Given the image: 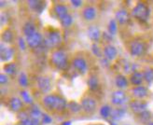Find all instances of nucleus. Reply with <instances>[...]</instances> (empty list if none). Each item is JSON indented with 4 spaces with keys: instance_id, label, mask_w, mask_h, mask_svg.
I'll return each instance as SVG.
<instances>
[{
    "instance_id": "ddd939ff",
    "label": "nucleus",
    "mask_w": 153,
    "mask_h": 125,
    "mask_svg": "<svg viewBox=\"0 0 153 125\" xmlns=\"http://www.w3.org/2000/svg\"><path fill=\"white\" fill-rule=\"evenodd\" d=\"M126 102V93L122 90H117L112 92L111 103L114 106H120Z\"/></svg>"
},
{
    "instance_id": "09e8293b",
    "label": "nucleus",
    "mask_w": 153,
    "mask_h": 125,
    "mask_svg": "<svg viewBox=\"0 0 153 125\" xmlns=\"http://www.w3.org/2000/svg\"><path fill=\"white\" fill-rule=\"evenodd\" d=\"M15 125H24V124H22V123H21V122H20V123H17V124H15Z\"/></svg>"
},
{
    "instance_id": "bb28decb",
    "label": "nucleus",
    "mask_w": 153,
    "mask_h": 125,
    "mask_svg": "<svg viewBox=\"0 0 153 125\" xmlns=\"http://www.w3.org/2000/svg\"><path fill=\"white\" fill-rule=\"evenodd\" d=\"M3 70L6 72L7 75L13 76L17 73V65L14 62H6L3 66Z\"/></svg>"
},
{
    "instance_id": "37998d69",
    "label": "nucleus",
    "mask_w": 153,
    "mask_h": 125,
    "mask_svg": "<svg viewBox=\"0 0 153 125\" xmlns=\"http://www.w3.org/2000/svg\"><path fill=\"white\" fill-rule=\"evenodd\" d=\"M71 3H72V5L74 7H81L82 4H83V2L80 1V0H72Z\"/></svg>"
},
{
    "instance_id": "f03ea898",
    "label": "nucleus",
    "mask_w": 153,
    "mask_h": 125,
    "mask_svg": "<svg viewBox=\"0 0 153 125\" xmlns=\"http://www.w3.org/2000/svg\"><path fill=\"white\" fill-rule=\"evenodd\" d=\"M50 62L51 65L57 70H65L69 64L66 52L61 49L52 51L50 57Z\"/></svg>"
},
{
    "instance_id": "0eeeda50",
    "label": "nucleus",
    "mask_w": 153,
    "mask_h": 125,
    "mask_svg": "<svg viewBox=\"0 0 153 125\" xmlns=\"http://www.w3.org/2000/svg\"><path fill=\"white\" fill-rule=\"evenodd\" d=\"M129 107L134 115H137L148 110V102L145 100L133 99L132 101H130Z\"/></svg>"
},
{
    "instance_id": "2f4dec72",
    "label": "nucleus",
    "mask_w": 153,
    "mask_h": 125,
    "mask_svg": "<svg viewBox=\"0 0 153 125\" xmlns=\"http://www.w3.org/2000/svg\"><path fill=\"white\" fill-rule=\"evenodd\" d=\"M144 80L148 82L149 84L153 82V68H148L145 71H143Z\"/></svg>"
},
{
    "instance_id": "dca6fc26",
    "label": "nucleus",
    "mask_w": 153,
    "mask_h": 125,
    "mask_svg": "<svg viewBox=\"0 0 153 125\" xmlns=\"http://www.w3.org/2000/svg\"><path fill=\"white\" fill-rule=\"evenodd\" d=\"M0 56H1V61L9 62L10 60L12 59L14 56V50L11 47H9L7 45L1 44V49H0Z\"/></svg>"
},
{
    "instance_id": "7c9ffc66",
    "label": "nucleus",
    "mask_w": 153,
    "mask_h": 125,
    "mask_svg": "<svg viewBox=\"0 0 153 125\" xmlns=\"http://www.w3.org/2000/svg\"><path fill=\"white\" fill-rule=\"evenodd\" d=\"M108 33L113 36V35H116L117 34V31H118V23L116 20H110L108 22Z\"/></svg>"
},
{
    "instance_id": "4be33fe9",
    "label": "nucleus",
    "mask_w": 153,
    "mask_h": 125,
    "mask_svg": "<svg viewBox=\"0 0 153 125\" xmlns=\"http://www.w3.org/2000/svg\"><path fill=\"white\" fill-rule=\"evenodd\" d=\"M88 87L90 89V91L91 92H95L99 89V86H100V83H99V79L96 75H91L88 79Z\"/></svg>"
},
{
    "instance_id": "393cba45",
    "label": "nucleus",
    "mask_w": 153,
    "mask_h": 125,
    "mask_svg": "<svg viewBox=\"0 0 153 125\" xmlns=\"http://www.w3.org/2000/svg\"><path fill=\"white\" fill-rule=\"evenodd\" d=\"M115 84H116V86L120 90H121V89H125L128 87L129 81L125 76L120 74V75H117L116 79H115Z\"/></svg>"
},
{
    "instance_id": "f8f14e48",
    "label": "nucleus",
    "mask_w": 153,
    "mask_h": 125,
    "mask_svg": "<svg viewBox=\"0 0 153 125\" xmlns=\"http://www.w3.org/2000/svg\"><path fill=\"white\" fill-rule=\"evenodd\" d=\"M131 92L134 99L144 100L145 98L149 96V90L146 86H143V85L134 86L131 89Z\"/></svg>"
},
{
    "instance_id": "4c0bfd02",
    "label": "nucleus",
    "mask_w": 153,
    "mask_h": 125,
    "mask_svg": "<svg viewBox=\"0 0 153 125\" xmlns=\"http://www.w3.org/2000/svg\"><path fill=\"white\" fill-rule=\"evenodd\" d=\"M52 121V119H51V117L47 115V114H43L42 117H41V122L44 123V124H50L51 123Z\"/></svg>"
},
{
    "instance_id": "aec40b11",
    "label": "nucleus",
    "mask_w": 153,
    "mask_h": 125,
    "mask_svg": "<svg viewBox=\"0 0 153 125\" xmlns=\"http://www.w3.org/2000/svg\"><path fill=\"white\" fill-rule=\"evenodd\" d=\"M129 80H130V82H131V84H133L134 86H140V85H142V83L144 81L143 72L134 71L131 75H130Z\"/></svg>"
},
{
    "instance_id": "79ce46f5",
    "label": "nucleus",
    "mask_w": 153,
    "mask_h": 125,
    "mask_svg": "<svg viewBox=\"0 0 153 125\" xmlns=\"http://www.w3.org/2000/svg\"><path fill=\"white\" fill-rule=\"evenodd\" d=\"M102 38L104 41L109 42L111 41V35L109 33H102Z\"/></svg>"
},
{
    "instance_id": "c03bdc74",
    "label": "nucleus",
    "mask_w": 153,
    "mask_h": 125,
    "mask_svg": "<svg viewBox=\"0 0 153 125\" xmlns=\"http://www.w3.org/2000/svg\"><path fill=\"white\" fill-rule=\"evenodd\" d=\"M30 125H39V120H31Z\"/></svg>"
},
{
    "instance_id": "de8ad7c7",
    "label": "nucleus",
    "mask_w": 153,
    "mask_h": 125,
    "mask_svg": "<svg viewBox=\"0 0 153 125\" xmlns=\"http://www.w3.org/2000/svg\"><path fill=\"white\" fill-rule=\"evenodd\" d=\"M147 125H153V121H150L149 124H147Z\"/></svg>"
},
{
    "instance_id": "72a5a7b5",
    "label": "nucleus",
    "mask_w": 153,
    "mask_h": 125,
    "mask_svg": "<svg viewBox=\"0 0 153 125\" xmlns=\"http://www.w3.org/2000/svg\"><path fill=\"white\" fill-rule=\"evenodd\" d=\"M18 82H19V84L22 86V87H24V88L28 87V83H29V81H28V77H27V76H26L25 73L22 72V73H21V74L19 75Z\"/></svg>"
},
{
    "instance_id": "7ed1b4c3",
    "label": "nucleus",
    "mask_w": 153,
    "mask_h": 125,
    "mask_svg": "<svg viewBox=\"0 0 153 125\" xmlns=\"http://www.w3.org/2000/svg\"><path fill=\"white\" fill-rule=\"evenodd\" d=\"M131 15L135 20L141 22H148L150 15L149 7L145 2H138L132 9Z\"/></svg>"
},
{
    "instance_id": "a19ab883",
    "label": "nucleus",
    "mask_w": 153,
    "mask_h": 125,
    "mask_svg": "<svg viewBox=\"0 0 153 125\" xmlns=\"http://www.w3.org/2000/svg\"><path fill=\"white\" fill-rule=\"evenodd\" d=\"M26 45H27L26 41H25L22 37H20V38H19V46H20V48H21L22 51H25V50L26 49Z\"/></svg>"
},
{
    "instance_id": "a18cd8bd",
    "label": "nucleus",
    "mask_w": 153,
    "mask_h": 125,
    "mask_svg": "<svg viewBox=\"0 0 153 125\" xmlns=\"http://www.w3.org/2000/svg\"><path fill=\"white\" fill-rule=\"evenodd\" d=\"M61 125H71V121H64L62 124Z\"/></svg>"
},
{
    "instance_id": "f257e3e1",
    "label": "nucleus",
    "mask_w": 153,
    "mask_h": 125,
    "mask_svg": "<svg viewBox=\"0 0 153 125\" xmlns=\"http://www.w3.org/2000/svg\"><path fill=\"white\" fill-rule=\"evenodd\" d=\"M42 104L47 110L53 113H61L67 108L68 103L63 96L55 94V93H50L43 97Z\"/></svg>"
},
{
    "instance_id": "6ab92c4d",
    "label": "nucleus",
    "mask_w": 153,
    "mask_h": 125,
    "mask_svg": "<svg viewBox=\"0 0 153 125\" xmlns=\"http://www.w3.org/2000/svg\"><path fill=\"white\" fill-rule=\"evenodd\" d=\"M152 118H153V115L149 110H146V111H144V112H142L140 114L135 115V120H136V121L141 123V124H144V125L149 124L151 121V119Z\"/></svg>"
},
{
    "instance_id": "a211bd4d",
    "label": "nucleus",
    "mask_w": 153,
    "mask_h": 125,
    "mask_svg": "<svg viewBox=\"0 0 153 125\" xmlns=\"http://www.w3.org/2000/svg\"><path fill=\"white\" fill-rule=\"evenodd\" d=\"M9 107L11 111L17 113L20 112L24 107V103L19 97H11L9 99Z\"/></svg>"
},
{
    "instance_id": "20e7f679",
    "label": "nucleus",
    "mask_w": 153,
    "mask_h": 125,
    "mask_svg": "<svg viewBox=\"0 0 153 125\" xmlns=\"http://www.w3.org/2000/svg\"><path fill=\"white\" fill-rule=\"evenodd\" d=\"M81 112L85 115H93L97 109V101L91 95L83 96L80 101Z\"/></svg>"
},
{
    "instance_id": "58836bf2",
    "label": "nucleus",
    "mask_w": 153,
    "mask_h": 125,
    "mask_svg": "<svg viewBox=\"0 0 153 125\" xmlns=\"http://www.w3.org/2000/svg\"><path fill=\"white\" fill-rule=\"evenodd\" d=\"M7 82H9V77H7V74L2 73L0 75V83H1V85H5Z\"/></svg>"
},
{
    "instance_id": "c9c22d12",
    "label": "nucleus",
    "mask_w": 153,
    "mask_h": 125,
    "mask_svg": "<svg viewBox=\"0 0 153 125\" xmlns=\"http://www.w3.org/2000/svg\"><path fill=\"white\" fill-rule=\"evenodd\" d=\"M42 115L43 114H41L40 110L37 107L32 108L31 111H30V116L32 117V120H38L39 119V117H42Z\"/></svg>"
},
{
    "instance_id": "c85d7f7f",
    "label": "nucleus",
    "mask_w": 153,
    "mask_h": 125,
    "mask_svg": "<svg viewBox=\"0 0 153 125\" xmlns=\"http://www.w3.org/2000/svg\"><path fill=\"white\" fill-rule=\"evenodd\" d=\"M59 20H60L61 25H62L63 27H69L73 23V17L71 16L70 14H67V15H65V17L61 18Z\"/></svg>"
},
{
    "instance_id": "a878e982",
    "label": "nucleus",
    "mask_w": 153,
    "mask_h": 125,
    "mask_svg": "<svg viewBox=\"0 0 153 125\" xmlns=\"http://www.w3.org/2000/svg\"><path fill=\"white\" fill-rule=\"evenodd\" d=\"M13 38H14L13 32H12V31L10 28H5L2 31L1 39H2L3 43H5L6 45L7 44H10V43H11L13 41Z\"/></svg>"
},
{
    "instance_id": "ea45409f",
    "label": "nucleus",
    "mask_w": 153,
    "mask_h": 125,
    "mask_svg": "<svg viewBox=\"0 0 153 125\" xmlns=\"http://www.w3.org/2000/svg\"><path fill=\"white\" fill-rule=\"evenodd\" d=\"M7 22H9V15L6 14V13H2V15H1V25H5L7 23Z\"/></svg>"
},
{
    "instance_id": "4468645a",
    "label": "nucleus",
    "mask_w": 153,
    "mask_h": 125,
    "mask_svg": "<svg viewBox=\"0 0 153 125\" xmlns=\"http://www.w3.org/2000/svg\"><path fill=\"white\" fill-rule=\"evenodd\" d=\"M131 13L125 9H120L115 13V19H116V21L120 25H127L130 20H131Z\"/></svg>"
},
{
    "instance_id": "b1692460",
    "label": "nucleus",
    "mask_w": 153,
    "mask_h": 125,
    "mask_svg": "<svg viewBox=\"0 0 153 125\" xmlns=\"http://www.w3.org/2000/svg\"><path fill=\"white\" fill-rule=\"evenodd\" d=\"M36 32H37L36 30V25L31 22H26L24 25V26H22V33H24V35L26 37L34 35Z\"/></svg>"
},
{
    "instance_id": "39448f33",
    "label": "nucleus",
    "mask_w": 153,
    "mask_h": 125,
    "mask_svg": "<svg viewBox=\"0 0 153 125\" xmlns=\"http://www.w3.org/2000/svg\"><path fill=\"white\" fill-rule=\"evenodd\" d=\"M63 41L62 36L57 30H51L47 34V36L44 38V44L50 49L56 50Z\"/></svg>"
},
{
    "instance_id": "473e14b6",
    "label": "nucleus",
    "mask_w": 153,
    "mask_h": 125,
    "mask_svg": "<svg viewBox=\"0 0 153 125\" xmlns=\"http://www.w3.org/2000/svg\"><path fill=\"white\" fill-rule=\"evenodd\" d=\"M111 112H112V108L108 105L103 106L100 109V115L103 117V118H105V119L108 118V117L111 115Z\"/></svg>"
},
{
    "instance_id": "423d86ee",
    "label": "nucleus",
    "mask_w": 153,
    "mask_h": 125,
    "mask_svg": "<svg viewBox=\"0 0 153 125\" xmlns=\"http://www.w3.org/2000/svg\"><path fill=\"white\" fill-rule=\"evenodd\" d=\"M129 52L132 56L141 57L145 55L148 50V46L142 40H134L129 44Z\"/></svg>"
},
{
    "instance_id": "9d476101",
    "label": "nucleus",
    "mask_w": 153,
    "mask_h": 125,
    "mask_svg": "<svg viewBox=\"0 0 153 125\" xmlns=\"http://www.w3.org/2000/svg\"><path fill=\"white\" fill-rule=\"evenodd\" d=\"M27 46L31 49H38L44 43L43 36L39 32H36L34 35L26 37Z\"/></svg>"
},
{
    "instance_id": "2eb2a0df",
    "label": "nucleus",
    "mask_w": 153,
    "mask_h": 125,
    "mask_svg": "<svg viewBox=\"0 0 153 125\" xmlns=\"http://www.w3.org/2000/svg\"><path fill=\"white\" fill-rule=\"evenodd\" d=\"M103 52L105 58L108 61H113L118 56V51L116 49V47L113 46L112 44H105L104 46Z\"/></svg>"
},
{
    "instance_id": "6e6552de",
    "label": "nucleus",
    "mask_w": 153,
    "mask_h": 125,
    "mask_svg": "<svg viewBox=\"0 0 153 125\" xmlns=\"http://www.w3.org/2000/svg\"><path fill=\"white\" fill-rule=\"evenodd\" d=\"M36 86L41 93H48L51 90V81L47 76H39L36 79Z\"/></svg>"
},
{
    "instance_id": "5701e85b",
    "label": "nucleus",
    "mask_w": 153,
    "mask_h": 125,
    "mask_svg": "<svg viewBox=\"0 0 153 125\" xmlns=\"http://www.w3.org/2000/svg\"><path fill=\"white\" fill-rule=\"evenodd\" d=\"M27 4L32 10L37 12H41L45 7V3L39 0H30V1H27Z\"/></svg>"
},
{
    "instance_id": "f3484780",
    "label": "nucleus",
    "mask_w": 153,
    "mask_h": 125,
    "mask_svg": "<svg viewBox=\"0 0 153 125\" xmlns=\"http://www.w3.org/2000/svg\"><path fill=\"white\" fill-rule=\"evenodd\" d=\"M87 33H88L89 38L93 42H94V43L98 42L102 38L101 31H100V29L98 28V26H96V25H91V26H89V28L87 30Z\"/></svg>"
},
{
    "instance_id": "e433bc0d",
    "label": "nucleus",
    "mask_w": 153,
    "mask_h": 125,
    "mask_svg": "<svg viewBox=\"0 0 153 125\" xmlns=\"http://www.w3.org/2000/svg\"><path fill=\"white\" fill-rule=\"evenodd\" d=\"M20 93H21L22 101H25L26 104H32L33 103V100H32L31 96H30V94L26 91H22Z\"/></svg>"
},
{
    "instance_id": "9b49d317",
    "label": "nucleus",
    "mask_w": 153,
    "mask_h": 125,
    "mask_svg": "<svg viewBox=\"0 0 153 125\" xmlns=\"http://www.w3.org/2000/svg\"><path fill=\"white\" fill-rule=\"evenodd\" d=\"M81 16L82 18L87 21V22H91L94 21L96 16H97V10L96 7L91 6V5H87L82 9L81 10Z\"/></svg>"
},
{
    "instance_id": "f704fd0d",
    "label": "nucleus",
    "mask_w": 153,
    "mask_h": 125,
    "mask_svg": "<svg viewBox=\"0 0 153 125\" xmlns=\"http://www.w3.org/2000/svg\"><path fill=\"white\" fill-rule=\"evenodd\" d=\"M91 51H93V53L94 54L95 56L99 57V58H101L103 56V50L100 49V47H99L96 43H94L93 45H91Z\"/></svg>"
},
{
    "instance_id": "412c9836",
    "label": "nucleus",
    "mask_w": 153,
    "mask_h": 125,
    "mask_svg": "<svg viewBox=\"0 0 153 125\" xmlns=\"http://www.w3.org/2000/svg\"><path fill=\"white\" fill-rule=\"evenodd\" d=\"M53 11H54L56 16L61 19L68 14V7L64 4H56L53 7Z\"/></svg>"
},
{
    "instance_id": "1a4fd4ad",
    "label": "nucleus",
    "mask_w": 153,
    "mask_h": 125,
    "mask_svg": "<svg viewBox=\"0 0 153 125\" xmlns=\"http://www.w3.org/2000/svg\"><path fill=\"white\" fill-rule=\"evenodd\" d=\"M72 66L76 72L81 75L86 74L88 71V62L83 57L76 56L72 60Z\"/></svg>"
},
{
    "instance_id": "49530a36",
    "label": "nucleus",
    "mask_w": 153,
    "mask_h": 125,
    "mask_svg": "<svg viewBox=\"0 0 153 125\" xmlns=\"http://www.w3.org/2000/svg\"><path fill=\"white\" fill-rule=\"evenodd\" d=\"M110 125H118L116 122H114V121H110Z\"/></svg>"
},
{
    "instance_id": "cd10ccee",
    "label": "nucleus",
    "mask_w": 153,
    "mask_h": 125,
    "mask_svg": "<svg viewBox=\"0 0 153 125\" xmlns=\"http://www.w3.org/2000/svg\"><path fill=\"white\" fill-rule=\"evenodd\" d=\"M124 114H125V109L121 108V107H118V108L112 109L110 117H111V119L114 121H119L124 116Z\"/></svg>"
},
{
    "instance_id": "c756f323",
    "label": "nucleus",
    "mask_w": 153,
    "mask_h": 125,
    "mask_svg": "<svg viewBox=\"0 0 153 125\" xmlns=\"http://www.w3.org/2000/svg\"><path fill=\"white\" fill-rule=\"evenodd\" d=\"M67 108L69 109V110L73 113H79L81 111V106H80V103H76L75 101H71L67 104Z\"/></svg>"
}]
</instances>
